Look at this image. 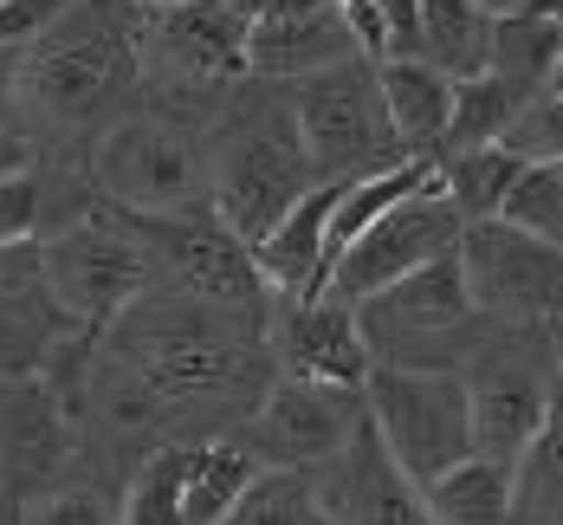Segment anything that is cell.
Here are the masks:
<instances>
[{"mask_svg": "<svg viewBox=\"0 0 563 525\" xmlns=\"http://www.w3.org/2000/svg\"><path fill=\"white\" fill-rule=\"evenodd\" d=\"M136 78H143V7L136 0H71L40 40L20 46L26 136L33 130L98 136Z\"/></svg>", "mask_w": 563, "mask_h": 525, "instance_id": "1", "label": "cell"}, {"mask_svg": "<svg viewBox=\"0 0 563 525\" xmlns=\"http://www.w3.org/2000/svg\"><path fill=\"white\" fill-rule=\"evenodd\" d=\"M318 182L291 98H221V123L208 130V208L246 247L279 221Z\"/></svg>", "mask_w": 563, "mask_h": 525, "instance_id": "2", "label": "cell"}, {"mask_svg": "<svg viewBox=\"0 0 563 525\" xmlns=\"http://www.w3.org/2000/svg\"><path fill=\"white\" fill-rule=\"evenodd\" d=\"M91 188L130 215L208 208V130L169 105L123 111L91 136Z\"/></svg>", "mask_w": 563, "mask_h": 525, "instance_id": "3", "label": "cell"}, {"mask_svg": "<svg viewBox=\"0 0 563 525\" xmlns=\"http://www.w3.org/2000/svg\"><path fill=\"white\" fill-rule=\"evenodd\" d=\"M350 305H356L363 344L376 363H421V370H460V357H473L479 344V318H486L466 292L460 247L421 260L415 273L363 292Z\"/></svg>", "mask_w": 563, "mask_h": 525, "instance_id": "4", "label": "cell"}, {"mask_svg": "<svg viewBox=\"0 0 563 525\" xmlns=\"http://www.w3.org/2000/svg\"><path fill=\"white\" fill-rule=\"evenodd\" d=\"M130 215V208H123ZM136 240L150 247V266H156V286L181 292L195 305H214L233 311L246 325L266 331L273 318V286L253 260V247L227 228L214 208H181V215H130Z\"/></svg>", "mask_w": 563, "mask_h": 525, "instance_id": "5", "label": "cell"}, {"mask_svg": "<svg viewBox=\"0 0 563 525\" xmlns=\"http://www.w3.org/2000/svg\"><path fill=\"white\" fill-rule=\"evenodd\" d=\"M363 408L383 435L395 467L428 486L453 461L473 455V408H466V376L460 370H421V363H369L363 376Z\"/></svg>", "mask_w": 563, "mask_h": 525, "instance_id": "6", "label": "cell"}, {"mask_svg": "<svg viewBox=\"0 0 563 525\" xmlns=\"http://www.w3.org/2000/svg\"><path fill=\"white\" fill-rule=\"evenodd\" d=\"M291 117H298L311 169L331 175V182H350V175H369V169H383V163L408 156L389 130V111H383L376 65L363 53L291 78Z\"/></svg>", "mask_w": 563, "mask_h": 525, "instance_id": "7", "label": "cell"}, {"mask_svg": "<svg viewBox=\"0 0 563 525\" xmlns=\"http://www.w3.org/2000/svg\"><path fill=\"white\" fill-rule=\"evenodd\" d=\"M40 260H46V286L53 298L85 325V331H104L117 311L136 298L143 286H156V266H150V247L136 240L130 215L117 201H91L78 221H65L40 240Z\"/></svg>", "mask_w": 563, "mask_h": 525, "instance_id": "8", "label": "cell"}, {"mask_svg": "<svg viewBox=\"0 0 563 525\" xmlns=\"http://www.w3.org/2000/svg\"><path fill=\"white\" fill-rule=\"evenodd\" d=\"M466 376V408H473V455L518 461V448L544 428L551 390H544V325L531 318H493L479 331Z\"/></svg>", "mask_w": 563, "mask_h": 525, "instance_id": "9", "label": "cell"}, {"mask_svg": "<svg viewBox=\"0 0 563 525\" xmlns=\"http://www.w3.org/2000/svg\"><path fill=\"white\" fill-rule=\"evenodd\" d=\"M460 273L486 318H531V325L563 318V247L506 215L460 228Z\"/></svg>", "mask_w": 563, "mask_h": 525, "instance_id": "10", "label": "cell"}, {"mask_svg": "<svg viewBox=\"0 0 563 525\" xmlns=\"http://www.w3.org/2000/svg\"><path fill=\"white\" fill-rule=\"evenodd\" d=\"M246 26H253V13L233 0L156 7V13H143V65L175 98L227 91L233 78H246ZM201 105H221V98H201Z\"/></svg>", "mask_w": 563, "mask_h": 525, "instance_id": "11", "label": "cell"}, {"mask_svg": "<svg viewBox=\"0 0 563 525\" xmlns=\"http://www.w3.org/2000/svg\"><path fill=\"white\" fill-rule=\"evenodd\" d=\"M460 208L448 201V188H441V175H428L421 188H408L401 201H389L369 228L356 233L350 247H343L338 260H331V280L324 292H338V298H363V292L389 286L401 273H415L421 260H434V253H448L460 247Z\"/></svg>", "mask_w": 563, "mask_h": 525, "instance_id": "12", "label": "cell"}, {"mask_svg": "<svg viewBox=\"0 0 563 525\" xmlns=\"http://www.w3.org/2000/svg\"><path fill=\"white\" fill-rule=\"evenodd\" d=\"M363 422V383H331V376H291L279 370L266 383V396L240 422V441L260 461L279 467H318L331 461L350 428Z\"/></svg>", "mask_w": 563, "mask_h": 525, "instance_id": "13", "label": "cell"}, {"mask_svg": "<svg viewBox=\"0 0 563 525\" xmlns=\"http://www.w3.org/2000/svg\"><path fill=\"white\" fill-rule=\"evenodd\" d=\"M78 422L65 415L53 390L33 376H0V519H20V506L71 473Z\"/></svg>", "mask_w": 563, "mask_h": 525, "instance_id": "14", "label": "cell"}, {"mask_svg": "<svg viewBox=\"0 0 563 525\" xmlns=\"http://www.w3.org/2000/svg\"><path fill=\"white\" fill-rule=\"evenodd\" d=\"M273 363L291 376H331V383H363L369 376V344L356 325V305L338 292H305V298H273L266 318Z\"/></svg>", "mask_w": 563, "mask_h": 525, "instance_id": "15", "label": "cell"}, {"mask_svg": "<svg viewBox=\"0 0 563 525\" xmlns=\"http://www.w3.org/2000/svg\"><path fill=\"white\" fill-rule=\"evenodd\" d=\"M311 480H318V506H324V519H350V525L428 519L421 486L395 467V455L383 448V435H376V422H369V408H363V422L350 428V441H343L338 455L311 467Z\"/></svg>", "mask_w": 563, "mask_h": 525, "instance_id": "16", "label": "cell"}, {"mask_svg": "<svg viewBox=\"0 0 563 525\" xmlns=\"http://www.w3.org/2000/svg\"><path fill=\"white\" fill-rule=\"evenodd\" d=\"M71 325L46 286L40 240H0V376H33Z\"/></svg>", "mask_w": 563, "mask_h": 525, "instance_id": "17", "label": "cell"}, {"mask_svg": "<svg viewBox=\"0 0 563 525\" xmlns=\"http://www.w3.org/2000/svg\"><path fill=\"white\" fill-rule=\"evenodd\" d=\"M350 33H343L338 0H273L253 13L246 26V78H305L318 65L350 58Z\"/></svg>", "mask_w": 563, "mask_h": 525, "instance_id": "18", "label": "cell"}, {"mask_svg": "<svg viewBox=\"0 0 563 525\" xmlns=\"http://www.w3.org/2000/svg\"><path fill=\"white\" fill-rule=\"evenodd\" d=\"M338 195H343V182L318 175L279 221L253 240V260H260V273H266L273 298L324 292V280H331V208H338Z\"/></svg>", "mask_w": 563, "mask_h": 525, "instance_id": "19", "label": "cell"}, {"mask_svg": "<svg viewBox=\"0 0 563 525\" xmlns=\"http://www.w3.org/2000/svg\"><path fill=\"white\" fill-rule=\"evenodd\" d=\"M376 85H383V111L389 130L408 156H441V136H448L453 117V78L421 53H401L376 65Z\"/></svg>", "mask_w": 563, "mask_h": 525, "instance_id": "20", "label": "cell"}, {"mask_svg": "<svg viewBox=\"0 0 563 525\" xmlns=\"http://www.w3.org/2000/svg\"><path fill=\"white\" fill-rule=\"evenodd\" d=\"M421 506H428V519H441V525L511 519V461H499V455H466L441 480L421 486Z\"/></svg>", "mask_w": 563, "mask_h": 525, "instance_id": "21", "label": "cell"}, {"mask_svg": "<svg viewBox=\"0 0 563 525\" xmlns=\"http://www.w3.org/2000/svg\"><path fill=\"white\" fill-rule=\"evenodd\" d=\"M538 98V85L511 78L499 65H479L466 78H453V117H448V150H473V143H499L511 130V117Z\"/></svg>", "mask_w": 563, "mask_h": 525, "instance_id": "22", "label": "cell"}, {"mask_svg": "<svg viewBox=\"0 0 563 525\" xmlns=\"http://www.w3.org/2000/svg\"><path fill=\"white\" fill-rule=\"evenodd\" d=\"M525 156L511 143H473V150H448L434 156V175L448 188V201L460 208V221H486L506 208V188L518 182Z\"/></svg>", "mask_w": 563, "mask_h": 525, "instance_id": "23", "label": "cell"}, {"mask_svg": "<svg viewBox=\"0 0 563 525\" xmlns=\"http://www.w3.org/2000/svg\"><path fill=\"white\" fill-rule=\"evenodd\" d=\"M188 467H195V448L188 441H156L143 448L123 493H117V519L130 525H175L181 519V486H188Z\"/></svg>", "mask_w": 563, "mask_h": 525, "instance_id": "24", "label": "cell"}, {"mask_svg": "<svg viewBox=\"0 0 563 525\" xmlns=\"http://www.w3.org/2000/svg\"><path fill=\"white\" fill-rule=\"evenodd\" d=\"M493 53V13L479 0H421V58H434L448 78L479 72Z\"/></svg>", "mask_w": 563, "mask_h": 525, "instance_id": "25", "label": "cell"}, {"mask_svg": "<svg viewBox=\"0 0 563 525\" xmlns=\"http://www.w3.org/2000/svg\"><path fill=\"white\" fill-rule=\"evenodd\" d=\"M227 519L233 525H318L324 519V506H318V480H311V467H266L240 486V500L227 506Z\"/></svg>", "mask_w": 563, "mask_h": 525, "instance_id": "26", "label": "cell"}, {"mask_svg": "<svg viewBox=\"0 0 563 525\" xmlns=\"http://www.w3.org/2000/svg\"><path fill=\"white\" fill-rule=\"evenodd\" d=\"M260 473V455L246 441H208L195 448V467H188V486H181V519L188 525H214L227 519V506L240 500V486Z\"/></svg>", "mask_w": 563, "mask_h": 525, "instance_id": "27", "label": "cell"}, {"mask_svg": "<svg viewBox=\"0 0 563 525\" xmlns=\"http://www.w3.org/2000/svg\"><path fill=\"white\" fill-rule=\"evenodd\" d=\"M511 519H563V422L544 415V428L511 461Z\"/></svg>", "mask_w": 563, "mask_h": 525, "instance_id": "28", "label": "cell"}, {"mask_svg": "<svg viewBox=\"0 0 563 525\" xmlns=\"http://www.w3.org/2000/svg\"><path fill=\"white\" fill-rule=\"evenodd\" d=\"M506 221L518 228L544 233L551 247H563V156H531L518 182L506 188V208H499Z\"/></svg>", "mask_w": 563, "mask_h": 525, "instance_id": "29", "label": "cell"}, {"mask_svg": "<svg viewBox=\"0 0 563 525\" xmlns=\"http://www.w3.org/2000/svg\"><path fill=\"white\" fill-rule=\"evenodd\" d=\"M499 143H511L525 163H531V156H563V98L538 91L525 111L511 117V130L499 136Z\"/></svg>", "mask_w": 563, "mask_h": 525, "instance_id": "30", "label": "cell"}, {"mask_svg": "<svg viewBox=\"0 0 563 525\" xmlns=\"http://www.w3.org/2000/svg\"><path fill=\"white\" fill-rule=\"evenodd\" d=\"M71 0H0V46H26L53 26Z\"/></svg>", "mask_w": 563, "mask_h": 525, "instance_id": "31", "label": "cell"}, {"mask_svg": "<svg viewBox=\"0 0 563 525\" xmlns=\"http://www.w3.org/2000/svg\"><path fill=\"white\" fill-rule=\"evenodd\" d=\"M0 130L26 136V105H20V46H0Z\"/></svg>", "mask_w": 563, "mask_h": 525, "instance_id": "32", "label": "cell"}, {"mask_svg": "<svg viewBox=\"0 0 563 525\" xmlns=\"http://www.w3.org/2000/svg\"><path fill=\"white\" fill-rule=\"evenodd\" d=\"M40 150H33V136H20V130H0V175H13V169H26Z\"/></svg>", "mask_w": 563, "mask_h": 525, "instance_id": "33", "label": "cell"}, {"mask_svg": "<svg viewBox=\"0 0 563 525\" xmlns=\"http://www.w3.org/2000/svg\"><path fill=\"white\" fill-rule=\"evenodd\" d=\"M538 91L563 98V40H558V53H551V72H544V85H538Z\"/></svg>", "mask_w": 563, "mask_h": 525, "instance_id": "34", "label": "cell"}, {"mask_svg": "<svg viewBox=\"0 0 563 525\" xmlns=\"http://www.w3.org/2000/svg\"><path fill=\"white\" fill-rule=\"evenodd\" d=\"M479 7H486V13H493V20H499V13H518V7H525V0H479Z\"/></svg>", "mask_w": 563, "mask_h": 525, "instance_id": "35", "label": "cell"}, {"mask_svg": "<svg viewBox=\"0 0 563 525\" xmlns=\"http://www.w3.org/2000/svg\"><path fill=\"white\" fill-rule=\"evenodd\" d=\"M136 7H143V13H156V7H181V0H136Z\"/></svg>", "mask_w": 563, "mask_h": 525, "instance_id": "36", "label": "cell"}, {"mask_svg": "<svg viewBox=\"0 0 563 525\" xmlns=\"http://www.w3.org/2000/svg\"><path fill=\"white\" fill-rule=\"evenodd\" d=\"M233 7H246V13H260V7H273V0H233Z\"/></svg>", "mask_w": 563, "mask_h": 525, "instance_id": "37", "label": "cell"}, {"mask_svg": "<svg viewBox=\"0 0 563 525\" xmlns=\"http://www.w3.org/2000/svg\"><path fill=\"white\" fill-rule=\"evenodd\" d=\"M558 325H563V318H558ZM558 376H563V331H558Z\"/></svg>", "mask_w": 563, "mask_h": 525, "instance_id": "38", "label": "cell"}]
</instances>
